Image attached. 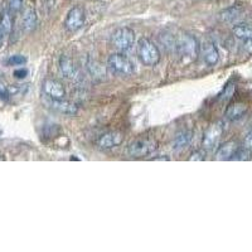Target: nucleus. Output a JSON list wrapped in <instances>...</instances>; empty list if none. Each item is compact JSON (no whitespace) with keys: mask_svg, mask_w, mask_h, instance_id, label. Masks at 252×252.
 <instances>
[{"mask_svg":"<svg viewBox=\"0 0 252 252\" xmlns=\"http://www.w3.org/2000/svg\"><path fill=\"white\" fill-rule=\"evenodd\" d=\"M107 68L114 75L130 76L135 72V64L124 53H114L107 58Z\"/></svg>","mask_w":252,"mask_h":252,"instance_id":"1","label":"nucleus"},{"mask_svg":"<svg viewBox=\"0 0 252 252\" xmlns=\"http://www.w3.org/2000/svg\"><path fill=\"white\" fill-rule=\"evenodd\" d=\"M138 56L145 66H156L162 57L158 47L147 38L139 39Z\"/></svg>","mask_w":252,"mask_h":252,"instance_id":"2","label":"nucleus"},{"mask_svg":"<svg viewBox=\"0 0 252 252\" xmlns=\"http://www.w3.org/2000/svg\"><path fill=\"white\" fill-rule=\"evenodd\" d=\"M175 48L178 53L184 58V60L193 61L199 56L201 47H199L198 41L193 36L189 34H182L175 42Z\"/></svg>","mask_w":252,"mask_h":252,"instance_id":"3","label":"nucleus"},{"mask_svg":"<svg viewBox=\"0 0 252 252\" xmlns=\"http://www.w3.org/2000/svg\"><path fill=\"white\" fill-rule=\"evenodd\" d=\"M111 43L117 51L121 53L131 51L135 44V33L134 30L127 27L117 28L111 36Z\"/></svg>","mask_w":252,"mask_h":252,"instance_id":"4","label":"nucleus"},{"mask_svg":"<svg viewBox=\"0 0 252 252\" xmlns=\"http://www.w3.org/2000/svg\"><path fill=\"white\" fill-rule=\"evenodd\" d=\"M158 147V143L151 139H138L131 141L127 147V154L134 158H143L153 154Z\"/></svg>","mask_w":252,"mask_h":252,"instance_id":"5","label":"nucleus"},{"mask_svg":"<svg viewBox=\"0 0 252 252\" xmlns=\"http://www.w3.org/2000/svg\"><path fill=\"white\" fill-rule=\"evenodd\" d=\"M84 21H86L84 10L81 6H75L67 14L66 21H64V28L71 33H75L84 27Z\"/></svg>","mask_w":252,"mask_h":252,"instance_id":"6","label":"nucleus"},{"mask_svg":"<svg viewBox=\"0 0 252 252\" xmlns=\"http://www.w3.org/2000/svg\"><path fill=\"white\" fill-rule=\"evenodd\" d=\"M42 88L45 97L49 100H64V97H66V90L63 87V84L53 78L44 80Z\"/></svg>","mask_w":252,"mask_h":252,"instance_id":"7","label":"nucleus"},{"mask_svg":"<svg viewBox=\"0 0 252 252\" xmlns=\"http://www.w3.org/2000/svg\"><path fill=\"white\" fill-rule=\"evenodd\" d=\"M223 127L221 124H213L210 125L207 129V131L204 132L203 141H202V145H203L204 150H213L214 147L218 144L219 139L222 136Z\"/></svg>","mask_w":252,"mask_h":252,"instance_id":"8","label":"nucleus"},{"mask_svg":"<svg viewBox=\"0 0 252 252\" xmlns=\"http://www.w3.org/2000/svg\"><path fill=\"white\" fill-rule=\"evenodd\" d=\"M60 71L63 77L68 78L71 81H78L81 80V72L78 66L72 60L67 56H62L60 58Z\"/></svg>","mask_w":252,"mask_h":252,"instance_id":"9","label":"nucleus"},{"mask_svg":"<svg viewBox=\"0 0 252 252\" xmlns=\"http://www.w3.org/2000/svg\"><path fill=\"white\" fill-rule=\"evenodd\" d=\"M121 143H123V135L117 131L106 132L97 140V145L101 149H112V147H119Z\"/></svg>","mask_w":252,"mask_h":252,"instance_id":"10","label":"nucleus"},{"mask_svg":"<svg viewBox=\"0 0 252 252\" xmlns=\"http://www.w3.org/2000/svg\"><path fill=\"white\" fill-rule=\"evenodd\" d=\"M202 56H203V61L207 63L208 66H216L219 61V53L216 45L213 43L207 42L202 47Z\"/></svg>","mask_w":252,"mask_h":252,"instance_id":"11","label":"nucleus"},{"mask_svg":"<svg viewBox=\"0 0 252 252\" xmlns=\"http://www.w3.org/2000/svg\"><path fill=\"white\" fill-rule=\"evenodd\" d=\"M49 106L64 115H76L78 111V107L75 104H71L66 100H49Z\"/></svg>","mask_w":252,"mask_h":252,"instance_id":"12","label":"nucleus"},{"mask_svg":"<svg viewBox=\"0 0 252 252\" xmlns=\"http://www.w3.org/2000/svg\"><path fill=\"white\" fill-rule=\"evenodd\" d=\"M246 112L247 106L245 104H233V105L228 106L225 116L228 121H238L246 115Z\"/></svg>","mask_w":252,"mask_h":252,"instance_id":"13","label":"nucleus"},{"mask_svg":"<svg viewBox=\"0 0 252 252\" xmlns=\"http://www.w3.org/2000/svg\"><path fill=\"white\" fill-rule=\"evenodd\" d=\"M237 149L238 147L234 141H228V143L223 144L222 147H218V150L216 153V160H221V162L231 160L232 156H233V154L236 153Z\"/></svg>","mask_w":252,"mask_h":252,"instance_id":"14","label":"nucleus"},{"mask_svg":"<svg viewBox=\"0 0 252 252\" xmlns=\"http://www.w3.org/2000/svg\"><path fill=\"white\" fill-rule=\"evenodd\" d=\"M21 24H23V29L25 32H33L38 25V17H37L36 10L32 8H28L23 13V19H21Z\"/></svg>","mask_w":252,"mask_h":252,"instance_id":"15","label":"nucleus"},{"mask_svg":"<svg viewBox=\"0 0 252 252\" xmlns=\"http://www.w3.org/2000/svg\"><path fill=\"white\" fill-rule=\"evenodd\" d=\"M192 141V132L190 131H182L175 136L174 141H173V150L180 151L183 150L184 147H188Z\"/></svg>","mask_w":252,"mask_h":252,"instance_id":"16","label":"nucleus"},{"mask_svg":"<svg viewBox=\"0 0 252 252\" xmlns=\"http://www.w3.org/2000/svg\"><path fill=\"white\" fill-rule=\"evenodd\" d=\"M232 33L242 42L252 41V28L247 24H236L232 28Z\"/></svg>","mask_w":252,"mask_h":252,"instance_id":"17","label":"nucleus"},{"mask_svg":"<svg viewBox=\"0 0 252 252\" xmlns=\"http://www.w3.org/2000/svg\"><path fill=\"white\" fill-rule=\"evenodd\" d=\"M86 68L90 72V75L95 78H99V80H102L105 78V68L102 66L101 63L97 62L96 60H92V58H88L87 63H86Z\"/></svg>","mask_w":252,"mask_h":252,"instance_id":"18","label":"nucleus"},{"mask_svg":"<svg viewBox=\"0 0 252 252\" xmlns=\"http://www.w3.org/2000/svg\"><path fill=\"white\" fill-rule=\"evenodd\" d=\"M241 14H242V10H241L240 6H232L230 9L225 10L221 17H222L223 21H227V23H233V21H236L240 18Z\"/></svg>","mask_w":252,"mask_h":252,"instance_id":"19","label":"nucleus"},{"mask_svg":"<svg viewBox=\"0 0 252 252\" xmlns=\"http://www.w3.org/2000/svg\"><path fill=\"white\" fill-rule=\"evenodd\" d=\"M27 63V57L21 56V54H14L8 60V64L10 66H23Z\"/></svg>","mask_w":252,"mask_h":252,"instance_id":"20","label":"nucleus"},{"mask_svg":"<svg viewBox=\"0 0 252 252\" xmlns=\"http://www.w3.org/2000/svg\"><path fill=\"white\" fill-rule=\"evenodd\" d=\"M250 159V150H247L246 147L243 149H237L236 153L233 154L231 160H249Z\"/></svg>","mask_w":252,"mask_h":252,"instance_id":"21","label":"nucleus"},{"mask_svg":"<svg viewBox=\"0 0 252 252\" xmlns=\"http://www.w3.org/2000/svg\"><path fill=\"white\" fill-rule=\"evenodd\" d=\"M0 23L3 24V27L5 28L6 33H9L10 30H12V15L9 14V13H4L3 18H1V21H0Z\"/></svg>","mask_w":252,"mask_h":252,"instance_id":"22","label":"nucleus"},{"mask_svg":"<svg viewBox=\"0 0 252 252\" xmlns=\"http://www.w3.org/2000/svg\"><path fill=\"white\" fill-rule=\"evenodd\" d=\"M24 0H9V10L10 13H17L21 9Z\"/></svg>","mask_w":252,"mask_h":252,"instance_id":"23","label":"nucleus"},{"mask_svg":"<svg viewBox=\"0 0 252 252\" xmlns=\"http://www.w3.org/2000/svg\"><path fill=\"white\" fill-rule=\"evenodd\" d=\"M189 160L190 162H202V160H206V153L203 150H195L194 153H192V155L189 156Z\"/></svg>","mask_w":252,"mask_h":252,"instance_id":"24","label":"nucleus"},{"mask_svg":"<svg viewBox=\"0 0 252 252\" xmlns=\"http://www.w3.org/2000/svg\"><path fill=\"white\" fill-rule=\"evenodd\" d=\"M243 145H245V147H246L247 150L252 151V130H250V131L247 132V135L245 136Z\"/></svg>","mask_w":252,"mask_h":252,"instance_id":"25","label":"nucleus"},{"mask_svg":"<svg viewBox=\"0 0 252 252\" xmlns=\"http://www.w3.org/2000/svg\"><path fill=\"white\" fill-rule=\"evenodd\" d=\"M234 92V86H228L227 88H226V91L223 92L222 95V100H230L232 97V95H233Z\"/></svg>","mask_w":252,"mask_h":252,"instance_id":"26","label":"nucleus"},{"mask_svg":"<svg viewBox=\"0 0 252 252\" xmlns=\"http://www.w3.org/2000/svg\"><path fill=\"white\" fill-rule=\"evenodd\" d=\"M14 76L17 78H25L28 76V69L27 68H18L14 71Z\"/></svg>","mask_w":252,"mask_h":252,"instance_id":"27","label":"nucleus"},{"mask_svg":"<svg viewBox=\"0 0 252 252\" xmlns=\"http://www.w3.org/2000/svg\"><path fill=\"white\" fill-rule=\"evenodd\" d=\"M10 96V93H9V90L5 87H3L1 84H0V99L1 100H8L9 99Z\"/></svg>","mask_w":252,"mask_h":252,"instance_id":"28","label":"nucleus"},{"mask_svg":"<svg viewBox=\"0 0 252 252\" xmlns=\"http://www.w3.org/2000/svg\"><path fill=\"white\" fill-rule=\"evenodd\" d=\"M6 30H5V28L3 27V24H1V23H0V43L3 42V39H4V37L6 36Z\"/></svg>","mask_w":252,"mask_h":252,"instance_id":"29","label":"nucleus"},{"mask_svg":"<svg viewBox=\"0 0 252 252\" xmlns=\"http://www.w3.org/2000/svg\"><path fill=\"white\" fill-rule=\"evenodd\" d=\"M153 162H169L168 156H158V158H153Z\"/></svg>","mask_w":252,"mask_h":252,"instance_id":"30","label":"nucleus"}]
</instances>
